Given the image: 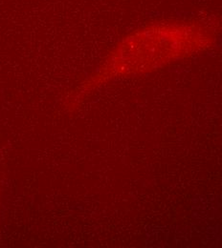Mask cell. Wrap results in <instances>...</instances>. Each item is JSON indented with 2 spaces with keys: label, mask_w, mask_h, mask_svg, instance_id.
<instances>
[{
  "label": "cell",
  "mask_w": 222,
  "mask_h": 248,
  "mask_svg": "<svg viewBox=\"0 0 222 248\" xmlns=\"http://www.w3.org/2000/svg\"><path fill=\"white\" fill-rule=\"evenodd\" d=\"M219 27L207 17L166 18L146 23L124 35L95 71L66 96L67 111H75L97 90L128 78L142 77L211 50Z\"/></svg>",
  "instance_id": "cell-1"
}]
</instances>
